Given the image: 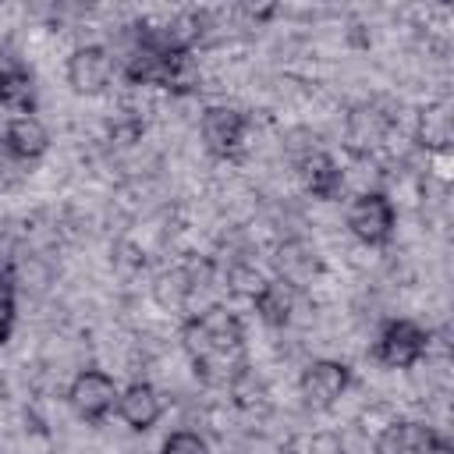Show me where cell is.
Returning <instances> with one entry per match:
<instances>
[{
    "label": "cell",
    "mask_w": 454,
    "mask_h": 454,
    "mask_svg": "<svg viewBox=\"0 0 454 454\" xmlns=\"http://www.w3.org/2000/svg\"><path fill=\"white\" fill-rule=\"evenodd\" d=\"M181 348L195 376L209 387H231L245 369V323L227 305H206L181 323Z\"/></svg>",
    "instance_id": "obj_1"
},
{
    "label": "cell",
    "mask_w": 454,
    "mask_h": 454,
    "mask_svg": "<svg viewBox=\"0 0 454 454\" xmlns=\"http://www.w3.org/2000/svg\"><path fill=\"white\" fill-rule=\"evenodd\" d=\"M419 142L426 149H440V153L450 145V114H447L443 103L422 110V117H419Z\"/></svg>",
    "instance_id": "obj_17"
},
{
    "label": "cell",
    "mask_w": 454,
    "mask_h": 454,
    "mask_svg": "<svg viewBox=\"0 0 454 454\" xmlns=\"http://www.w3.org/2000/svg\"><path fill=\"white\" fill-rule=\"evenodd\" d=\"M50 149V131L46 124L28 114V117H11L0 128V160L4 163H39Z\"/></svg>",
    "instance_id": "obj_11"
},
{
    "label": "cell",
    "mask_w": 454,
    "mask_h": 454,
    "mask_svg": "<svg viewBox=\"0 0 454 454\" xmlns=\"http://www.w3.org/2000/svg\"><path fill=\"white\" fill-rule=\"evenodd\" d=\"M344 220H348V231L355 241H362L365 248H387L394 241V231H397V206L387 192L369 188L348 202Z\"/></svg>",
    "instance_id": "obj_4"
},
{
    "label": "cell",
    "mask_w": 454,
    "mask_h": 454,
    "mask_svg": "<svg viewBox=\"0 0 454 454\" xmlns=\"http://www.w3.org/2000/svg\"><path fill=\"white\" fill-rule=\"evenodd\" d=\"M117 394H121L117 380L99 365L78 369L74 380L67 383V404L85 426H103L117 411Z\"/></svg>",
    "instance_id": "obj_5"
},
{
    "label": "cell",
    "mask_w": 454,
    "mask_h": 454,
    "mask_svg": "<svg viewBox=\"0 0 454 454\" xmlns=\"http://www.w3.org/2000/svg\"><path fill=\"white\" fill-rule=\"evenodd\" d=\"M160 454H213L209 440L195 429H174L163 443H160Z\"/></svg>",
    "instance_id": "obj_19"
},
{
    "label": "cell",
    "mask_w": 454,
    "mask_h": 454,
    "mask_svg": "<svg viewBox=\"0 0 454 454\" xmlns=\"http://www.w3.org/2000/svg\"><path fill=\"white\" fill-rule=\"evenodd\" d=\"M337 447H340V454H376V436H369L365 426L351 422V426L340 429Z\"/></svg>",
    "instance_id": "obj_20"
},
{
    "label": "cell",
    "mask_w": 454,
    "mask_h": 454,
    "mask_svg": "<svg viewBox=\"0 0 454 454\" xmlns=\"http://www.w3.org/2000/svg\"><path fill=\"white\" fill-rule=\"evenodd\" d=\"M199 138L209 156L234 160V156H241L245 138H248V114L231 103H213L199 117Z\"/></svg>",
    "instance_id": "obj_7"
},
{
    "label": "cell",
    "mask_w": 454,
    "mask_h": 454,
    "mask_svg": "<svg viewBox=\"0 0 454 454\" xmlns=\"http://www.w3.org/2000/svg\"><path fill=\"white\" fill-rule=\"evenodd\" d=\"M131 433H149L163 419V397L149 380H131L117 394V411H114Z\"/></svg>",
    "instance_id": "obj_13"
},
{
    "label": "cell",
    "mask_w": 454,
    "mask_h": 454,
    "mask_svg": "<svg viewBox=\"0 0 454 454\" xmlns=\"http://www.w3.org/2000/svg\"><path fill=\"white\" fill-rule=\"evenodd\" d=\"M298 177H301V188L316 199V202H337L348 188V177H344V167L319 145H309L301 156H298Z\"/></svg>",
    "instance_id": "obj_10"
},
{
    "label": "cell",
    "mask_w": 454,
    "mask_h": 454,
    "mask_svg": "<svg viewBox=\"0 0 454 454\" xmlns=\"http://www.w3.org/2000/svg\"><path fill=\"white\" fill-rule=\"evenodd\" d=\"M114 60H117V74H124V82L131 85H153L177 96H188L199 85L195 53L177 46L163 28H153L149 21L128 25L124 53Z\"/></svg>",
    "instance_id": "obj_2"
},
{
    "label": "cell",
    "mask_w": 454,
    "mask_h": 454,
    "mask_svg": "<svg viewBox=\"0 0 454 454\" xmlns=\"http://www.w3.org/2000/svg\"><path fill=\"white\" fill-rule=\"evenodd\" d=\"M117 78V60H114V50L103 46V43H85V46H74L67 53V64H64V82L74 96H103Z\"/></svg>",
    "instance_id": "obj_6"
},
{
    "label": "cell",
    "mask_w": 454,
    "mask_h": 454,
    "mask_svg": "<svg viewBox=\"0 0 454 454\" xmlns=\"http://www.w3.org/2000/svg\"><path fill=\"white\" fill-rule=\"evenodd\" d=\"M35 74L28 64L7 50H0V110H11L14 117L35 114Z\"/></svg>",
    "instance_id": "obj_12"
},
{
    "label": "cell",
    "mask_w": 454,
    "mask_h": 454,
    "mask_svg": "<svg viewBox=\"0 0 454 454\" xmlns=\"http://www.w3.org/2000/svg\"><path fill=\"white\" fill-rule=\"evenodd\" d=\"M294 301H298V291L287 287V284L277 280V277L262 280V284L252 291V312L259 316V323H266V326H273V330H280V326L291 323Z\"/></svg>",
    "instance_id": "obj_15"
},
{
    "label": "cell",
    "mask_w": 454,
    "mask_h": 454,
    "mask_svg": "<svg viewBox=\"0 0 454 454\" xmlns=\"http://www.w3.org/2000/svg\"><path fill=\"white\" fill-rule=\"evenodd\" d=\"M273 270H277V280H284L287 287L301 291L319 277L323 262H319V252L309 248L305 241H284L277 248V255H273Z\"/></svg>",
    "instance_id": "obj_14"
},
{
    "label": "cell",
    "mask_w": 454,
    "mask_h": 454,
    "mask_svg": "<svg viewBox=\"0 0 454 454\" xmlns=\"http://www.w3.org/2000/svg\"><path fill=\"white\" fill-rule=\"evenodd\" d=\"M14 319H18V287H14V273L0 262V344L11 340Z\"/></svg>",
    "instance_id": "obj_18"
},
{
    "label": "cell",
    "mask_w": 454,
    "mask_h": 454,
    "mask_svg": "<svg viewBox=\"0 0 454 454\" xmlns=\"http://www.w3.org/2000/svg\"><path fill=\"white\" fill-rule=\"evenodd\" d=\"M426 351H429V330L404 316L387 319L369 344V358L383 369H411L426 358Z\"/></svg>",
    "instance_id": "obj_3"
},
{
    "label": "cell",
    "mask_w": 454,
    "mask_h": 454,
    "mask_svg": "<svg viewBox=\"0 0 454 454\" xmlns=\"http://www.w3.org/2000/svg\"><path fill=\"white\" fill-rule=\"evenodd\" d=\"M387 128H390V117L383 110L369 106V103L355 106L351 117H348V138H351V145H376L387 135Z\"/></svg>",
    "instance_id": "obj_16"
},
{
    "label": "cell",
    "mask_w": 454,
    "mask_h": 454,
    "mask_svg": "<svg viewBox=\"0 0 454 454\" xmlns=\"http://www.w3.org/2000/svg\"><path fill=\"white\" fill-rule=\"evenodd\" d=\"M450 443L436 426L419 419H394L376 433V454H447Z\"/></svg>",
    "instance_id": "obj_9"
},
{
    "label": "cell",
    "mask_w": 454,
    "mask_h": 454,
    "mask_svg": "<svg viewBox=\"0 0 454 454\" xmlns=\"http://www.w3.org/2000/svg\"><path fill=\"white\" fill-rule=\"evenodd\" d=\"M351 383H355L351 365L340 358H312L298 376V390H301L305 404L323 408V411L333 408L351 390Z\"/></svg>",
    "instance_id": "obj_8"
}]
</instances>
